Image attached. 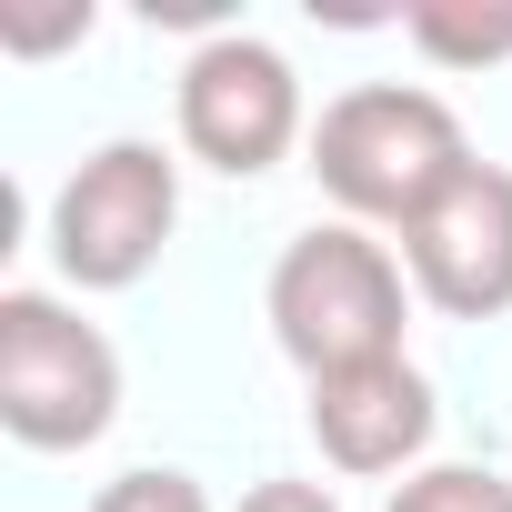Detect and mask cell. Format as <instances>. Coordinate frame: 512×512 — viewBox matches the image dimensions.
<instances>
[{"label": "cell", "mask_w": 512, "mask_h": 512, "mask_svg": "<svg viewBox=\"0 0 512 512\" xmlns=\"http://www.w3.org/2000/svg\"><path fill=\"white\" fill-rule=\"evenodd\" d=\"M302 151H312V181L332 191V211L362 221V231H412L472 171L462 111L422 81H362V91L322 101Z\"/></svg>", "instance_id": "obj_1"}, {"label": "cell", "mask_w": 512, "mask_h": 512, "mask_svg": "<svg viewBox=\"0 0 512 512\" xmlns=\"http://www.w3.org/2000/svg\"><path fill=\"white\" fill-rule=\"evenodd\" d=\"M272 342L302 382L322 372H352V362H392L402 332H412V272H402V251L362 221H312L282 241V262H272Z\"/></svg>", "instance_id": "obj_2"}, {"label": "cell", "mask_w": 512, "mask_h": 512, "mask_svg": "<svg viewBox=\"0 0 512 512\" xmlns=\"http://www.w3.org/2000/svg\"><path fill=\"white\" fill-rule=\"evenodd\" d=\"M0 422L31 452H91L121 422V352L61 292H0Z\"/></svg>", "instance_id": "obj_3"}, {"label": "cell", "mask_w": 512, "mask_h": 512, "mask_svg": "<svg viewBox=\"0 0 512 512\" xmlns=\"http://www.w3.org/2000/svg\"><path fill=\"white\" fill-rule=\"evenodd\" d=\"M181 221V161L161 141H101L51 191V262L71 292H131Z\"/></svg>", "instance_id": "obj_4"}, {"label": "cell", "mask_w": 512, "mask_h": 512, "mask_svg": "<svg viewBox=\"0 0 512 512\" xmlns=\"http://www.w3.org/2000/svg\"><path fill=\"white\" fill-rule=\"evenodd\" d=\"M292 141H312V111H302V81L272 41L251 31H211L191 61H181V151L251 181L292 161Z\"/></svg>", "instance_id": "obj_5"}, {"label": "cell", "mask_w": 512, "mask_h": 512, "mask_svg": "<svg viewBox=\"0 0 512 512\" xmlns=\"http://www.w3.org/2000/svg\"><path fill=\"white\" fill-rule=\"evenodd\" d=\"M402 272L432 312L452 322H502L512 312V171L472 161L412 231H402Z\"/></svg>", "instance_id": "obj_6"}, {"label": "cell", "mask_w": 512, "mask_h": 512, "mask_svg": "<svg viewBox=\"0 0 512 512\" xmlns=\"http://www.w3.org/2000/svg\"><path fill=\"white\" fill-rule=\"evenodd\" d=\"M302 412H312L322 462L352 472V482H402V472H422L432 422H442V402H432V382L412 372V352H392V362H352V372H322Z\"/></svg>", "instance_id": "obj_7"}, {"label": "cell", "mask_w": 512, "mask_h": 512, "mask_svg": "<svg viewBox=\"0 0 512 512\" xmlns=\"http://www.w3.org/2000/svg\"><path fill=\"white\" fill-rule=\"evenodd\" d=\"M412 51H432L442 71H482V61H512V11H402Z\"/></svg>", "instance_id": "obj_8"}, {"label": "cell", "mask_w": 512, "mask_h": 512, "mask_svg": "<svg viewBox=\"0 0 512 512\" xmlns=\"http://www.w3.org/2000/svg\"><path fill=\"white\" fill-rule=\"evenodd\" d=\"M382 512H512V482L482 472V462H422V472L392 482Z\"/></svg>", "instance_id": "obj_9"}, {"label": "cell", "mask_w": 512, "mask_h": 512, "mask_svg": "<svg viewBox=\"0 0 512 512\" xmlns=\"http://www.w3.org/2000/svg\"><path fill=\"white\" fill-rule=\"evenodd\" d=\"M91 512H211V492H201L191 472H171V462H141V472L101 482V502H91Z\"/></svg>", "instance_id": "obj_10"}, {"label": "cell", "mask_w": 512, "mask_h": 512, "mask_svg": "<svg viewBox=\"0 0 512 512\" xmlns=\"http://www.w3.org/2000/svg\"><path fill=\"white\" fill-rule=\"evenodd\" d=\"M241 512H342L322 482H292V472H272V482H251L241 492Z\"/></svg>", "instance_id": "obj_11"}, {"label": "cell", "mask_w": 512, "mask_h": 512, "mask_svg": "<svg viewBox=\"0 0 512 512\" xmlns=\"http://www.w3.org/2000/svg\"><path fill=\"white\" fill-rule=\"evenodd\" d=\"M11 51H61V41H91V11H61V21H0Z\"/></svg>", "instance_id": "obj_12"}]
</instances>
